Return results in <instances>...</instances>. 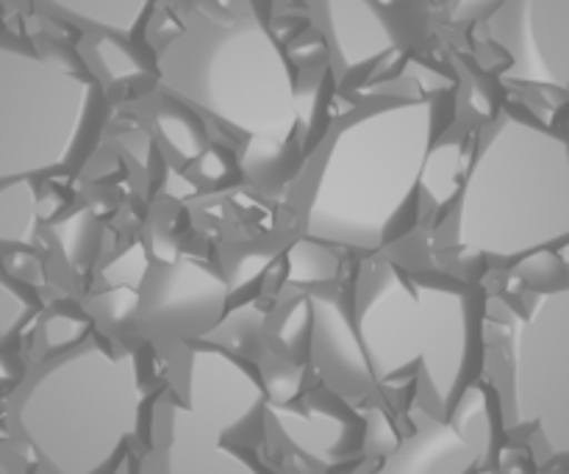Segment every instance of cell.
<instances>
[{
  "mask_svg": "<svg viewBox=\"0 0 569 474\" xmlns=\"http://www.w3.org/2000/svg\"><path fill=\"white\" fill-rule=\"evenodd\" d=\"M156 75L248 150L283 148L303 120L298 70L272 28L250 9L200 11L156 56Z\"/></svg>",
  "mask_w": 569,
  "mask_h": 474,
  "instance_id": "obj_5",
  "label": "cell"
},
{
  "mask_svg": "<svg viewBox=\"0 0 569 474\" xmlns=\"http://www.w3.org/2000/svg\"><path fill=\"white\" fill-rule=\"evenodd\" d=\"M170 392L226 436L259 444L264 436L267 386L248 355L211 342L183 344Z\"/></svg>",
  "mask_w": 569,
  "mask_h": 474,
  "instance_id": "obj_8",
  "label": "cell"
},
{
  "mask_svg": "<svg viewBox=\"0 0 569 474\" xmlns=\"http://www.w3.org/2000/svg\"><path fill=\"white\" fill-rule=\"evenodd\" d=\"M156 370L150 339L89 333L20 375L0 416L42 474H117L150 447L170 386Z\"/></svg>",
  "mask_w": 569,
  "mask_h": 474,
  "instance_id": "obj_3",
  "label": "cell"
},
{
  "mask_svg": "<svg viewBox=\"0 0 569 474\" xmlns=\"http://www.w3.org/2000/svg\"><path fill=\"white\" fill-rule=\"evenodd\" d=\"M567 474H569V472H567Z\"/></svg>",
  "mask_w": 569,
  "mask_h": 474,
  "instance_id": "obj_16",
  "label": "cell"
},
{
  "mask_svg": "<svg viewBox=\"0 0 569 474\" xmlns=\"http://www.w3.org/2000/svg\"><path fill=\"white\" fill-rule=\"evenodd\" d=\"M372 474H395V472H389V470H383V466H381V464H378V470H376V472H372Z\"/></svg>",
  "mask_w": 569,
  "mask_h": 474,
  "instance_id": "obj_14",
  "label": "cell"
},
{
  "mask_svg": "<svg viewBox=\"0 0 569 474\" xmlns=\"http://www.w3.org/2000/svg\"><path fill=\"white\" fill-rule=\"evenodd\" d=\"M109 114L103 75L76 44L0 26V192L76 175Z\"/></svg>",
  "mask_w": 569,
  "mask_h": 474,
  "instance_id": "obj_6",
  "label": "cell"
},
{
  "mask_svg": "<svg viewBox=\"0 0 569 474\" xmlns=\"http://www.w3.org/2000/svg\"><path fill=\"white\" fill-rule=\"evenodd\" d=\"M483 383L506 447L537 470L569 472V281L489 294Z\"/></svg>",
  "mask_w": 569,
  "mask_h": 474,
  "instance_id": "obj_7",
  "label": "cell"
},
{
  "mask_svg": "<svg viewBox=\"0 0 569 474\" xmlns=\"http://www.w3.org/2000/svg\"><path fill=\"white\" fill-rule=\"evenodd\" d=\"M256 447L226 436L167 386L156 405L144 474H278L256 455Z\"/></svg>",
  "mask_w": 569,
  "mask_h": 474,
  "instance_id": "obj_10",
  "label": "cell"
},
{
  "mask_svg": "<svg viewBox=\"0 0 569 474\" xmlns=\"http://www.w3.org/2000/svg\"><path fill=\"white\" fill-rule=\"evenodd\" d=\"M472 474H565V472H545V470H537V466L531 464V461H522V470H515V466L503 464V455H500L498 461H492V464H483L478 466Z\"/></svg>",
  "mask_w": 569,
  "mask_h": 474,
  "instance_id": "obj_13",
  "label": "cell"
},
{
  "mask_svg": "<svg viewBox=\"0 0 569 474\" xmlns=\"http://www.w3.org/2000/svg\"><path fill=\"white\" fill-rule=\"evenodd\" d=\"M569 244V131L500 105L478 133L439 222L461 275L517 270Z\"/></svg>",
  "mask_w": 569,
  "mask_h": 474,
  "instance_id": "obj_4",
  "label": "cell"
},
{
  "mask_svg": "<svg viewBox=\"0 0 569 474\" xmlns=\"http://www.w3.org/2000/svg\"><path fill=\"white\" fill-rule=\"evenodd\" d=\"M326 37L333 50V64L342 75L372 67L395 48L392 26L378 0H317Z\"/></svg>",
  "mask_w": 569,
  "mask_h": 474,
  "instance_id": "obj_12",
  "label": "cell"
},
{
  "mask_svg": "<svg viewBox=\"0 0 569 474\" xmlns=\"http://www.w3.org/2000/svg\"><path fill=\"white\" fill-rule=\"evenodd\" d=\"M39 17L78 28L106 44L148 53V31L159 0H11Z\"/></svg>",
  "mask_w": 569,
  "mask_h": 474,
  "instance_id": "obj_11",
  "label": "cell"
},
{
  "mask_svg": "<svg viewBox=\"0 0 569 474\" xmlns=\"http://www.w3.org/2000/svg\"><path fill=\"white\" fill-rule=\"evenodd\" d=\"M0 414H3V403H0Z\"/></svg>",
  "mask_w": 569,
  "mask_h": 474,
  "instance_id": "obj_15",
  "label": "cell"
},
{
  "mask_svg": "<svg viewBox=\"0 0 569 474\" xmlns=\"http://www.w3.org/2000/svg\"><path fill=\"white\" fill-rule=\"evenodd\" d=\"M498 83L569 98V0H500L481 20Z\"/></svg>",
  "mask_w": 569,
  "mask_h": 474,
  "instance_id": "obj_9",
  "label": "cell"
},
{
  "mask_svg": "<svg viewBox=\"0 0 569 474\" xmlns=\"http://www.w3.org/2000/svg\"><path fill=\"white\" fill-rule=\"evenodd\" d=\"M448 122L445 94H398L345 117L306 167L300 233L361 259H378L409 236Z\"/></svg>",
  "mask_w": 569,
  "mask_h": 474,
  "instance_id": "obj_2",
  "label": "cell"
},
{
  "mask_svg": "<svg viewBox=\"0 0 569 474\" xmlns=\"http://www.w3.org/2000/svg\"><path fill=\"white\" fill-rule=\"evenodd\" d=\"M348 303H326L311 331V355L342 397L417 394V409L450 420L483 381L489 292L461 272H417L370 259Z\"/></svg>",
  "mask_w": 569,
  "mask_h": 474,
  "instance_id": "obj_1",
  "label": "cell"
}]
</instances>
